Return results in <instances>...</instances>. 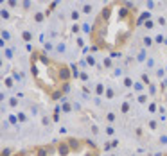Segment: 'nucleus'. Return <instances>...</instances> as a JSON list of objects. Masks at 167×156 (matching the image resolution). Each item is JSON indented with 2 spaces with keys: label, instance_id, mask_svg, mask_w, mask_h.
I'll return each instance as SVG.
<instances>
[{
  "label": "nucleus",
  "instance_id": "f257e3e1",
  "mask_svg": "<svg viewBox=\"0 0 167 156\" xmlns=\"http://www.w3.org/2000/svg\"><path fill=\"white\" fill-rule=\"evenodd\" d=\"M135 24H137V9L129 6L124 0H115V2L108 4L102 7L101 15L97 16L95 24L92 29V41H97L110 31V27H119V34H115V49H120L128 43L131 33L135 31Z\"/></svg>",
  "mask_w": 167,
  "mask_h": 156
},
{
  "label": "nucleus",
  "instance_id": "f03ea898",
  "mask_svg": "<svg viewBox=\"0 0 167 156\" xmlns=\"http://www.w3.org/2000/svg\"><path fill=\"white\" fill-rule=\"evenodd\" d=\"M72 77V72H70V67L65 65V63H59V72H58V81L61 83H68Z\"/></svg>",
  "mask_w": 167,
  "mask_h": 156
},
{
  "label": "nucleus",
  "instance_id": "7ed1b4c3",
  "mask_svg": "<svg viewBox=\"0 0 167 156\" xmlns=\"http://www.w3.org/2000/svg\"><path fill=\"white\" fill-rule=\"evenodd\" d=\"M11 154H15L11 147H6V149H2V153H0V156H11Z\"/></svg>",
  "mask_w": 167,
  "mask_h": 156
},
{
  "label": "nucleus",
  "instance_id": "20e7f679",
  "mask_svg": "<svg viewBox=\"0 0 167 156\" xmlns=\"http://www.w3.org/2000/svg\"><path fill=\"white\" fill-rule=\"evenodd\" d=\"M95 93H97V95H102V93H104V85L99 83V85L95 86Z\"/></svg>",
  "mask_w": 167,
  "mask_h": 156
},
{
  "label": "nucleus",
  "instance_id": "39448f33",
  "mask_svg": "<svg viewBox=\"0 0 167 156\" xmlns=\"http://www.w3.org/2000/svg\"><path fill=\"white\" fill-rule=\"evenodd\" d=\"M124 86H126V88H131V86H133V81H131L129 77H126V79H124Z\"/></svg>",
  "mask_w": 167,
  "mask_h": 156
},
{
  "label": "nucleus",
  "instance_id": "423d86ee",
  "mask_svg": "<svg viewBox=\"0 0 167 156\" xmlns=\"http://www.w3.org/2000/svg\"><path fill=\"white\" fill-rule=\"evenodd\" d=\"M22 36H24V40H25V41H31V40H33V34H31V33H27V31H25V33H24Z\"/></svg>",
  "mask_w": 167,
  "mask_h": 156
},
{
  "label": "nucleus",
  "instance_id": "0eeeda50",
  "mask_svg": "<svg viewBox=\"0 0 167 156\" xmlns=\"http://www.w3.org/2000/svg\"><path fill=\"white\" fill-rule=\"evenodd\" d=\"M128 111H129V104L124 102V104H122V113H128Z\"/></svg>",
  "mask_w": 167,
  "mask_h": 156
},
{
  "label": "nucleus",
  "instance_id": "6e6552de",
  "mask_svg": "<svg viewBox=\"0 0 167 156\" xmlns=\"http://www.w3.org/2000/svg\"><path fill=\"white\" fill-rule=\"evenodd\" d=\"M106 119H108L110 122H113V120H115V113H108V115H106Z\"/></svg>",
  "mask_w": 167,
  "mask_h": 156
},
{
  "label": "nucleus",
  "instance_id": "1a4fd4ad",
  "mask_svg": "<svg viewBox=\"0 0 167 156\" xmlns=\"http://www.w3.org/2000/svg\"><path fill=\"white\" fill-rule=\"evenodd\" d=\"M113 95H115L113 90H106V97H108V99H113Z\"/></svg>",
  "mask_w": 167,
  "mask_h": 156
},
{
  "label": "nucleus",
  "instance_id": "9d476101",
  "mask_svg": "<svg viewBox=\"0 0 167 156\" xmlns=\"http://www.w3.org/2000/svg\"><path fill=\"white\" fill-rule=\"evenodd\" d=\"M70 110H72V106H70V104H63V111H65V113H68Z\"/></svg>",
  "mask_w": 167,
  "mask_h": 156
},
{
  "label": "nucleus",
  "instance_id": "9b49d317",
  "mask_svg": "<svg viewBox=\"0 0 167 156\" xmlns=\"http://www.w3.org/2000/svg\"><path fill=\"white\" fill-rule=\"evenodd\" d=\"M6 86H7V88H11V86H13V79H9V77H7V79H6Z\"/></svg>",
  "mask_w": 167,
  "mask_h": 156
},
{
  "label": "nucleus",
  "instance_id": "f8f14e48",
  "mask_svg": "<svg viewBox=\"0 0 167 156\" xmlns=\"http://www.w3.org/2000/svg\"><path fill=\"white\" fill-rule=\"evenodd\" d=\"M149 129H156V122H154V120L149 122Z\"/></svg>",
  "mask_w": 167,
  "mask_h": 156
},
{
  "label": "nucleus",
  "instance_id": "ddd939ff",
  "mask_svg": "<svg viewBox=\"0 0 167 156\" xmlns=\"http://www.w3.org/2000/svg\"><path fill=\"white\" fill-rule=\"evenodd\" d=\"M144 43H145V45H148V47H149V45L153 43V40H151V38H145V40H144Z\"/></svg>",
  "mask_w": 167,
  "mask_h": 156
},
{
  "label": "nucleus",
  "instance_id": "4468645a",
  "mask_svg": "<svg viewBox=\"0 0 167 156\" xmlns=\"http://www.w3.org/2000/svg\"><path fill=\"white\" fill-rule=\"evenodd\" d=\"M18 120H20V122L25 120V115H24V113H18Z\"/></svg>",
  "mask_w": 167,
  "mask_h": 156
},
{
  "label": "nucleus",
  "instance_id": "2eb2a0df",
  "mask_svg": "<svg viewBox=\"0 0 167 156\" xmlns=\"http://www.w3.org/2000/svg\"><path fill=\"white\" fill-rule=\"evenodd\" d=\"M142 81H144V83H145V85H148V86H149V77H148V76H142Z\"/></svg>",
  "mask_w": 167,
  "mask_h": 156
},
{
  "label": "nucleus",
  "instance_id": "dca6fc26",
  "mask_svg": "<svg viewBox=\"0 0 167 156\" xmlns=\"http://www.w3.org/2000/svg\"><path fill=\"white\" fill-rule=\"evenodd\" d=\"M85 13H92V6H85V9H83Z\"/></svg>",
  "mask_w": 167,
  "mask_h": 156
},
{
  "label": "nucleus",
  "instance_id": "f3484780",
  "mask_svg": "<svg viewBox=\"0 0 167 156\" xmlns=\"http://www.w3.org/2000/svg\"><path fill=\"white\" fill-rule=\"evenodd\" d=\"M9 104H11V106H16L18 101H16V99H11V101H9Z\"/></svg>",
  "mask_w": 167,
  "mask_h": 156
},
{
  "label": "nucleus",
  "instance_id": "a211bd4d",
  "mask_svg": "<svg viewBox=\"0 0 167 156\" xmlns=\"http://www.w3.org/2000/svg\"><path fill=\"white\" fill-rule=\"evenodd\" d=\"M138 101H140V102H145V101H148V97H145V95H140Z\"/></svg>",
  "mask_w": 167,
  "mask_h": 156
},
{
  "label": "nucleus",
  "instance_id": "6ab92c4d",
  "mask_svg": "<svg viewBox=\"0 0 167 156\" xmlns=\"http://www.w3.org/2000/svg\"><path fill=\"white\" fill-rule=\"evenodd\" d=\"M43 20V15H36V22H41Z\"/></svg>",
  "mask_w": 167,
  "mask_h": 156
},
{
  "label": "nucleus",
  "instance_id": "aec40b11",
  "mask_svg": "<svg viewBox=\"0 0 167 156\" xmlns=\"http://www.w3.org/2000/svg\"><path fill=\"white\" fill-rule=\"evenodd\" d=\"M106 133L108 135H113V128H106Z\"/></svg>",
  "mask_w": 167,
  "mask_h": 156
},
{
  "label": "nucleus",
  "instance_id": "412c9836",
  "mask_svg": "<svg viewBox=\"0 0 167 156\" xmlns=\"http://www.w3.org/2000/svg\"><path fill=\"white\" fill-rule=\"evenodd\" d=\"M111 156H115V154H111Z\"/></svg>",
  "mask_w": 167,
  "mask_h": 156
}]
</instances>
